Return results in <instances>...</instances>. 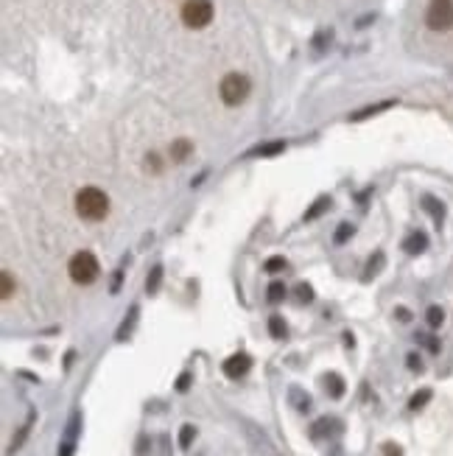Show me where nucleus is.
I'll return each instance as SVG.
<instances>
[{
    "label": "nucleus",
    "mask_w": 453,
    "mask_h": 456,
    "mask_svg": "<svg viewBox=\"0 0 453 456\" xmlns=\"http://www.w3.org/2000/svg\"><path fill=\"white\" fill-rule=\"evenodd\" d=\"M76 210L87 221H101L107 216V210H110V199H107V193L101 188H92V185L81 188L76 193Z\"/></svg>",
    "instance_id": "obj_1"
},
{
    "label": "nucleus",
    "mask_w": 453,
    "mask_h": 456,
    "mask_svg": "<svg viewBox=\"0 0 453 456\" xmlns=\"http://www.w3.org/2000/svg\"><path fill=\"white\" fill-rule=\"evenodd\" d=\"M98 272H101V266H98L92 252H76V255L70 258V264H68V275L79 286H90L98 277Z\"/></svg>",
    "instance_id": "obj_2"
},
{
    "label": "nucleus",
    "mask_w": 453,
    "mask_h": 456,
    "mask_svg": "<svg viewBox=\"0 0 453 456\" xmlns=\"http://www.w3.org/2000/svg\"><path fill=\"white\" fill-rule=\"evenodd\" d=\"M249 90H252V84H249V79L243 73H230V76L221 79L219 95H221V101L227 107H238V104H243V101H246Z\"/></svg>",
    "instance_id": "obj_3"
},
{
    "label": "nucleus",
    "mask_w": 453,
    "mask_h": 456,
    "mask_svg": "<svg viewBox=\"0 0 453 456\" xmlns=\"http://www.w3.org/2000/svg\"><path fill=\"white\" fill-rule=\"evenodd\" d=\"M213 20V3L210 0H185L182 6V23L188 28H205Z\"/></svg>",
    "instance_id": "obj_4"
},
{
    "label": "nucleus",
    "mask_w": 453,
    "mask_h": 456,
    "mask_svg": "<svg viewBox=\"0 0 453 456\" xmlns=\"http://www.w3.org/2000/svg\"><path fill=\"white\" fill-rule=\"evenodd\" d=\"M425 23L431 31H450L453 28V0H434L425 12Z\"/></svg>",
    "instance_id": "obj_5"
},
{
    "label": "nucleus",
    "mask_w": 453,
    "mask_h": 456,
    "mask_svg": "<svg viewBox=\"0 0 453 456\" xmlns=\"http://www.w3.org/2000/svg\"><path fill=\"white\" fill-rule=\"evenodd\" d=\"M224 375L227 378H232V381H238V378H243L249 370H252V359L246 356V353H235V356H230L227 361H224Z\"/></svg>",
    "instance_id": "obj_6"
},
{
    "label": "nucleus",
    "mask_w": 453,
    "mask_h": 456,
    "mask_svg": "<svg viewBox=\"0 0 453 456\" xmlns=\"http://www.w3.org/2000/svg\"><path fill=\"white\" fill-rule=\"evenodd\" d=\"M79 428H81V412H73V415H70V423H68V428H65V439H62V445H59V453H57V456H73Z\"/></svg>",
    "instance_id": "obj_7"
},
{
    "label": "nucleus",
    "mask_w": 453,
    "mask_h": 456,
    "mask_svg": "<svg viewBox=\"0 0 453 456\" xmlns=\"http://www.w3.org/2000/svg\"><path fill=\"white\" fill-rule=\"evenodd\" d=\"M341 431V426H339V420L336 417H319L314 426H311V439H328V437H333V434H339Z\"/></svg>",
    "instance_id": "obj_8"
},
{
    "label": "nucleus",
    "mask_w": 453,
    "mask_h": 456,
    "mask_svg": "<svg viewBox=\"0 0 453 456\" xmlns=\"http://www.w3.org/2000/svg\"><path fill=\"white\" fill-rule=\"evenodd\" d=\"M403 249H406L409 252V255H423V252L428 249V235L425 232H412L406 241H403Z\"/></svg>",
    "instance_id": "obj_9"
},
{
    "label": "nucleus",
    "mask_w": 453,
    "mask_h": 456,
    "mask_svg": "<svg viewBox=\"0 0 453 456\" xmlns=\"http://www.w3.org/2000/svg\"><path fill=\"white\" fill-rule=\"evenodd\" d=\"M137 317H140V308L132 306V308H129V317L121 322V328H118V333H115L118 341H126V339L132 336V330H134V325H137Z\"/></svg>",
    "instance_id": "obj_10"
},
{
    "label": "nucleus",
    "mask_w": 453,
    "mask_h": 456,
    "mask_svg": "<svg viewBox=\"0 0 453 456\" xmlns=\"http://www.w3.org/2000/svg\"><path fill=\"white\" fill-rule=\"evenodd\" d=\"M34 420H37V415H34V412H28V420H26V423L20 426V431L14 434V439H12V445H9V453H14V450H20V448H23V442H26V437H28V431H31Z\"/></svg>",
    "instance_id": "obj_11"
},
{
    "label": "nucleus",
    "mask_w": 453,
    "mask_h": 456,
    "mask_svg": "<svg viewBox=\"0 0 453 456\" xmlns=\"http://www.w3.org/2000/svg\"><path fill=\"white\" fill-rule=\"evenodd\" d=\"M322 381H325V389H328V395H330V397H336V400H339V397L344 395V381H341V375L328 373Z\"/></svg>",
    "instance_id": "obj_12"
},
{
    "label": "nucleus",
    "mask_w": 453,
    "mask_h": 456,
    "mask_svg": "<svg viewBox=\"0 0 453 456\" xmlns=\"http://www.w3.org/2000/svg\"><path fill=\"white\" fill-rule=\"evenodd\" d=\"M280 151H285V143L277 140V143H266V146H258L255 151H249V157H274L280 155Z\"/></svg>",
    "instance_id": "obj_13"
},
{
    "label": "nucleus",
    "mask_w": 453,
    "mask_h": 456,
    "mask_svg": "<svg viewBox=\"0 0 453 456\" xmlns=\"http://www.w3.org/2000/svg\"><path fill=\"white\" fill-rule=\"evenodd\" d=\"M423 208L434 216L436 224H442V219H445V205H442V201H436L434 196H423Z\"/></svg>",
    "instance_id": "obj_14"
},
{
    "label": "nucleus",
    "mask_w": 453,
    "mask_h": 456,
    "mask_svg": "<svg viewBox=\"0 0 453 456\" xmlns=\"http://www.w3.org/2000/svg\"><path fill=\"white\" fill-rule=\"evenodd\" d=\"M160 283H163V266L157 264V266H151V272L145 277V291L148 294H157L160 291Z\"/></svg>",
    "instance_id": "obj_15"
},
{
    "label": "nucleus",
    "mask_w": 453,
    "mask_h": 456,
    "mask_svg": "<svg viewBox=\"0 0 453 456\" xmlns=\"http://www.w3.org/2000/svg\"><path fill=\"white\" fill-rule=\"evenodd\" d=\"M425 322H428V328H431V330L442 328V322H445V311H442L439 306H431V308L425 311Z\"/></svg>",
    "instance_id": "obj_16"
},
{
    "label": "nucleus",
    "mask_w": 453,
    "mask_h": 456,
    "mask_svg": "<svg viewBox=\"0 0 453 456\" xmlns=\"http://www.w3.org/2000/svg\"><path fill=\"white\" fill-rule=\"evenodd\" d=\"M383 261H386V258H383V252H375V255L370 258V264H367V272H364V280H372V277H375V275H378V272L383 269Z\"/></svg>",
    "instance_id": "obj_17"
},
{
    "label": "nucleus",
    "mask_w": 453,
    "mask_h": 456,
    "mask_svg": "<svg viewBox=\"0 0 453 456\" xmlns=\"http://www.w3.org/2000/svg\"><path fill=\"white\" fill-rule=\"evenodd\" d=\"M431 395H434L431 389H420V392H414L412 400H409V409H412V412H420V409L425 406V403L431 400Z\"/></svg>",
    "instance_id": "obj_18"
},
{
    "label": "nucleus",
    "mask_w": 453,
    "mask_h": 456,
    "mask_svg": "<svg viewBox=\"0 0 453 456\" xmlns=\"http://www.w3.org/2000/svg\"><path fill=\"white\" fill-rule=\"evenodd\" d=\"M266 299H269V302H283V299H285V286H283L280 280H272L269 288H266Z\"/></svg>",
    "instance_id": "obj_19"
},
{
    "label": "nucleus",
    "mask_w": 453,
    "mask_h": 456,
    "mask_svg": "<svg viewBox=\"0 0 453 456\" xmlns=\"http://www.w3.org/2000/svg\"><path fill=\"white\" fill-rule=\"evenodd\" d=\"M188 155H190V143H188V140H177V143L171 146V160H174V163H182Z\"/></svg>",
    "instance_id": "obj_20"
},
{
    "label": "nucleus",
    "mask_w": 453,
    "mask_h": 456,
    "mask_svg": "<svg viewBox=\"0 0 453 456\" xmlns=\"http://www.w3.org/2000/svg\"><path fill=\"white\" fill-rule=\"evenodd\" d=\"M328 208H330V199H328V196H322V199H316V201H314V205H311V208L305 210V221H314V219H316V216H319L322 210H328Z\"/></svg>",
    "instance_id": "obj_21"
},
{
    "label": "nucleus",
    "mask_w": 453,
    "mask_h": 456,
    "mask_svg": "<svg viewBox=\"0 0 453 456\" xmlns=\"http://www.w3.org/2000/svg\"><path fill=\"white\" fill-rule=\"evenodd\" d=\"M392 104H394V101H383V104H378V107H367V110H361V112H352V121H364V118H370V115H378V112L389 110Z\"/></svg>",
    "instance_id": "obj_22"
},
{
    "label": "nucleus",
    "mask_w": 453,
    "mask_h": 456,
    "mask_svg": "<svg viewBox=\"0 0 453 456\" xmlns=\"http://www.w3.org/2000/svg\"><path fill=\"white\" fill-rule=\"evenodd\" d=\"M269 333H272L274 339H285V333H288V330H285V322H283L280 317H272V319H269Z\"/></svg>",
    "instance_id": "obj_23"
},
{
    "label": "nucleus",
    "mask_w": 453,
    "mask_h": 456,
    "mask_svg": "<svg viewBox=\"0 0 453 456\" xmlns=\"http://www.w3.org/2000/svg\"><path fill=\"white\" fill-rule=\"evenodd\" d=\"M193 437H196V428H193L190 423H185V426L179 428V448H190Z\"/></svg>",
    "instance_id": "obj_24"
},
{
    "label": "nucleus",
    "mask_w": 453,
    "mask_h": 456,
    "mask_svg": "<svg viewBox=\"0 0 453 456\" xmlns=\"http://www.w3.org/2000/svg\"><path fill=\"white\" fill-rule=\"evenodd\" d=\"M0 283H3V286H0V297L9 299V297H12V291H14V280H12V275H9V272H3V275H0Z\"/></svg>",
    "instance_id": "obj_25"
},
{
    "label": "nucleus",
    "mask_w": 453,
    "mask_h": 456,
    "mask_svg": "<svg viewBox=\"0 0 453 456\" xmlns=\"http://www.w3.org/2000/svg\"><path fill=\"white\" fill-rule=\"evenodd\" d=\"M269 275H277V272H283L285 269V258H280V255H274V258H269L266 261V266H263Z\"/></svg>",
    "instance_id": "obj_26"
},
{
    "label": "nucleus",
    "mask_w": 453,
    "mask_h": 456,
    "mask_svg": "<svg viewBox=\"0 0 453 456\" xmlns=\"http://www.w3.org/2000/svg\"><path fill=\"white\" fill-rule=\"evenodd\" d=\"M296 299L299 302H314V288L308 283H299L296 286Z\"/></svg>",
    "instance_id": "obj_27"
},
{
    "label": "nucleus",
    "mask_w": 453,
    "mask_h": 456,
    "mask_svg": "<svg viewBox=\"0 0 453 456\" xmlns=\"http://www.w3.org/2000/svg\"><path fill=\"white\" fill-rule=\"evenodd\" d=\"M350 235H352V224H341V227L336 230V244H347Z\"/></svg>",
    "instance_id": "obj_28"
},
{
    "label": "nucleus",
    "mask_w": 453,
    "mask_h": 456,
    "mask_svg": "<svg viewBox=\"0 0 453 456\" xmlns=\"http://www.w3.org/2000/svg\"><path fill=\"white\" fill-rule=\"evenodd\" d=\"M406 364H409L412 373H423V361H420L417 353H409V356H406Z\"/></svg>",
    "instance_id": "obj_29"
},
{
    "label": "nucleus",
    "mask_w": 453,
    "mask_h": 456,
    "mask_svg": "<svg viewBox=\"0 0 453 456\" xmlns=\"http://www.w3.org/2000/svg\"><path fill=\"white\" fill-rule=\"evenodd\" d=\"M188 386H190V373H182L177 381V392H188Z\"/></svg>",
    "instance_id": "obj_30"
},
{
    "label": "nucleus",
    "mask_w": 453,
    "mask_h": 456,
    "mask_svg": "<svg viewBox=\"0 0 453 456\" xmlns=\"http://www.w3.org/2000/svg\"><path fill=\"white\" fill-rule=\"evenodd\" d=\"M383 453H386V456H403V450H400L397 445H392V442L383 445Z\"/></svg>",
    "instance_id": "obj_31"
},
{
    "label": "nucleus",
    "mask_w": 453,
    "mask_h": 456,
    "mask_svg": "<svg viewBox=\"0 0 453 456\" xmlns=\"http://www.w3.org/2000/svg\"><path fill=\"white\" fill-rule=\"evenodd\" d=\"M397 319H400V322H409V319H412V314H409L406 308H397Z\"/></svg>",
    "instance_id": "obj_32"
},
{
    "label": "nucleus",
    "mask_w": 453,
    "mask_h": 456,
    "mask_svg": "<svg viewBox=\"0 0 453 456\" xmlns=\"http://www.w3.org/2000/svg\"><path fill=\"white\" fill-rule=\"evenodd\" d=\"M121 277H123V272H115V280H112V294L121 288Z\"/></svg>",
    "instance_id": "obj_33"
}]
</instances>
